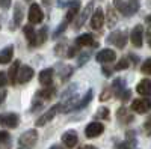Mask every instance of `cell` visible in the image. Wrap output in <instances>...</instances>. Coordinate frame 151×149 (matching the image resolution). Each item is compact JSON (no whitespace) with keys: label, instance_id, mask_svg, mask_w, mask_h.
I'll return each instance as SVG.
<instances>
[{"label":"cell","instance_id":"cell-27","mask_svg":"<svg viewBox=\"0 0 151 149\" xmlns=\"http://www.w3.org/2000/svg\"><path fill=\"white\" fill-rule=\"evenodd\" d=\"M122 86H124V80H121V78H116L115 81H113V84H112V91H113V93H116L118 96H121Z\"/></svg>","mask_w":151,"mask_h":149},{"label":"cell","instance_id":"cell-19","mask_svg":"<svg viewBox=\"0 0 151 149\" xmlns=\"http://www.w3.org/2000/svg\"><path fill=\"white\" fill-rule=\"evenodd\" d=\"M137 93L142 95V96H151V81L144 78L137 83V88H136Z\"/></svg>","mask_w":151,"mask_h":149},{"label":"cell","instance_id":"cell-14","mask_svg":"<svg viewBox=\"0 0 151 149\" xmlns=\"http://www.w3.org/2000/svg\"><path fill=\"white\" fill-rule=\"evenodd\" d=\"M77 142H79V137H77V133H76L74 130L67 131V133H64V135H62V143H64L67 148L76 146Z\"/></svg>","mask_w":151,"mask_h":149},{"label":"cell","instance_id":"cell-9","mask_svg":"<svg viewBox=\"0 0 151 149\" xmlns=\"http://www.w3.org/2000/svg\"><path fill=\"white\" fill-rule=\"evenodd\" d=\"M130 39H132V44L134 47H142L144 44V26H141V24H137V26H134V29L132 30V35H130Z\"/></svg>","mask_w":151,"mask_h":149},{"label":"cell","instance_id":"cell-44","mask_svg":"<svg viewBox=\"0 0 151 149\" xmlns=\"http://www.w3.org/2000/svg\"><path fill=\"white\" fill-rule=\"evenodd\" d=\"M79 149H97L95 146H92V145H83L82 148H79Z\"/></svg>","mask_w":151,"mask_h":149},{"label":"cell","instance_id":"cell-17","mask_svg":"<svg viewBox=\"0 0 151 149\" xmlns=\"http://www.w3.org/2000/svg\"><path fill=\"white\" fill-rule=\"evenodd\" d=\"M20 60H15V62H12L11 63V68L8 71V76H9V81L11 84H15L17 83V78H18V74H20Z\"/></svg>","mask_w":151,"mask_h":149},{"label":"cell","instance_id":"cell-10","mask_svg":"<svg viewBox=\"0 0 151 149\" xmlns=\"http://www.w3.org/2000/svg\"><path fill=\"white\" fill-rule=\"evenodd\" d=\"M95 59H97V62H101V63H110V62L116 60V53L113 51V50H110V48H106V50L98 51Z\"/></svg>","mask_w":151,"mask_h":149},{"label":"cell","instance_id":"cell-30","mask_svg":"<svg viewBox=\"0 0 151 149\" xmlns=\"http://www.w3.org/2000/svg\"><path fill=\"white\" fill-rule=\"evenodd\" d=\"M141 69H142L144 74H148V76H151V57H148V59L144 62L142 66H141Z\"/></svg>","mask_w":151,"mask_h":149},{"label":"cell","instance_id":"cell-11","mask_svg":"<svg viewBox=\"0 0 151 149\" xmlns=\"http://www.w3.org/2000/svg\"><path fill=\"white\" fill-rule=\"evenodd\" d=\"M92 8H94V3H92V2H89V3L86 5V8L83 9V12H82V14L79 15V18L76 20V23H74V29H76V30H79V29L83 26V24H85V21L88 20V17L91 15Z\"/></svg>","mask_w":151,"mask_h":149},{"label":"cell","instance_id":"cell-6","mask_svg":"<svg viewBox=\"0 0 151 149\" xmlns=\"http://www.w3.org/2000/svg\"><path fill=\"white\" fill-rule=\"evenodd\" d=\"M151 108V101L148 98H136L132 103V110L136 113H147Z\"/></svg>","mask_w":151,"mask_h":149},{"label":"cell","instance_id":"cell-42","mask_svg":"<svg viewBox=\"0 0 151 149\" xmlns=\"http://www.w3.org/2000/svg\"><path fill=\"white\" fill-rule=\"evenodd\" d=\"M0 78H2V86H6V74L5 72L0 74Z\"/></svg>","mask_w":151,"mask_h":149},{"label":"cell","instance_id":"cell-45","mask_svg":"<svg viewBox=\"0 0 151 149\" xmlns=\"http://www.w3.org/2000/svg\"><path fill=\"white\" fill-rule=\"evenodd\" d=\"M5 98H6V91H5V89H2V103L5 101Z\"/></svg>","mask_w":151,"mask_h":149},{"label":"cell","instance_id":"cell-7","mask_svg":"<svg viewBox=\"0 0 151 149\" xmlns=\"http://www.w3.org/2000/svg\"><path fill=\"white\" fill-rule=\"evenodd\" d=\"M104 24V14H103V9L101 8H97L92 12V17H91V27L94 30H100Z\"/></svg>","mask_w":151,"mask_h":149},{"label":"cell","instance_id":"cell-23","mask_svg":"<svg viewBox=\"0 0 151 149\" xmlns=\"http://www.w3.org/2000/svg\"><path fill=\"white\" fill-rule=\"evenodd\" d=\"M55 93H56V89L53 88V86H47L45 89H42V91H40L36 93V98H44V99H50V98H53L55 96Z\"/></svg>","mask_w":151,"mask_h":149},{"label":"cell","instance_id":"cell-15","mask_svg":"<svg viewBox=\"0 0 151 149\" xmlns=\"http://www.w3.org/2000/svg\"><path fill=\"white\" fill-rule=\"evenodd\" d=\"M32 77H33V69H32L30 66H27V65H23V66L20 68V74H18L17 81L23 84V83L30 81V80H32Z\"/></svg>","mask_w":151,"mask_h":149},{"label":"cell","instance_id":"cell-35","mask_svg":"<svg viewBox=\"0 0 151 149\" xmlns=\"http://www.w3.org/2000/svg\"><path fill=\"white\" fill-rule=\"evenodd\" d=\"M0 134H2V145L6 148V145H8V142H11V137H9V134L6 133V131H2V133H0Z\"/></svg>","mask_w":151,"mask_h":149},{"label":"cell","instance_id":"cell-13","mask_svg":"<svg viewBox=\"0 0 151 149\" xmlns=\"http://www.w3.org/2000/svg\"><path fill=\"white\" fill-rule=\"evenodd\" d=\"M21 23H23V5L18 2V3H15V6H14V20H12L11 29L15 30L18 26H21Z\"/></svg>","mask_w":151,"mask_h":149},{"label":"cell","instance_id":"cell-28","mask_svg":"<svg viewBox=\"0 0 151 149\" xmlns=\"http://www.w3.org/2000/svg\"><path fill=\"white\" fill-rule=\"evenodd\" d=\"M59 74H60V80H64V81H65L67 78H70V77H71V74H73V68H71V66H64Z\"/></svg>","mask_w":151,"mask_h":149},{"label":"cell","instance_id":"cell-31","mask_svg":"<svg viewBox=\"0 0 151 149\" xmlns=\"http://www.w3.org/2000/svg\"><path fill=\"white\" fill-rule=\"evenodd\" d=\"M97 118H101V119H109V108L106 107H100L97 111Z\"/></svg>","mask_w":151,"mask_h":149},{"label":"cell","instance_id":"cell-24","mask_svg":"<svg viewBox=\"0 0 151 149\" xmlns=\"http://www.w3.org/2000/svg\"><path fill=\"white\" fill-rule=\"evenodd\" d=\"M45 39H47V27H42V29H40V30L36 32V36H35V41H33L32 47H35V45H41Z\"/></svg>","mask_w":151,"mask_h":149},{"label":"cell","instance_id":"cell-29","mask_svg":"<svg viewBox=\"0 0 151 149\" xmlns=\"http://www.w3.org/2000/svg\"><path fill=\"white\" fill-rule=\"evenodd\" d=\"M91 98H92V91H88V93L85 95V98H82L80 101H79V104H77V108H82V107H85L88 103L91 101Z\"/></svg>","mask_w":151,"mask_h":149},{"label":"cell","instance_id":"cell-37","mask_svg":"<svg viewBox=\"0 0 151 149\" xmlns=\"http://www.w3.org/2000/svg\"><path fill=\"white\" fill-rule=\"evenodd\" d=\"M89 56H91V53H85V54H82V56L79 57V66H82L83 63H86V60L89 59Z\"/></svg>","mask_w":151,"mask_h":149},{"label":"cell","instance_id":"cell-40","mask_svg":"<svg viewBox=\"0 0 151 149\" xmlns=\"http://www.w3.org/2000/svg\"><path fill=\"white\" fill-rule=\"evenodd\" d=\"M11 6V0H2V8L3 9H8Z\"/></svg>","mask_w":151,"mask_h":149},{"label":"cell","instance_id":"cell-36","mask_svg":"<svg viewBox=\"0 0 151 149\" xmlns=\"http://www.w3.org/2000/svg\"><path fill=\"white\" fill-rule=\"evenodd\" d=\"M67 23H68V21L65 20L64 23H62V24H60V27H58V29H56V32H55V38H56V36H58V35H60L62 32H64V30L67 29Z\"/></svg>","mask_w":151,"mask_h":149},{"label":"cell","instance_id":"cell-39","mask_svg":"<svg viewBox=\"0 0 151 149\" xmlns=\"http://www.w3.org/2000/svg\"><path fill=\"white\" fill-rule=\"evenodd\" d=\"M119 98L122 99V101H127V99L130 98V92H129V91H125L124 93H121V96H119Z\"/></svg>","mask_w":151,"mask_h":149},{"label":"cell","instance_id":"cell-43","mask_svg":"<svg viewBox=\"0 0 151 149\" xmlns=\"http://www.w3.org/2000/svg\"><path fill=\"white\" fill-rule=\"evenodd\" d=\"M103 74H104L106 77H110V76H112V74H110V69H109V68H103Z\"/></svg>","mask_w":151,"mask_h":149},{"label":"cell","instance_id":"cell-1","mask_svg":"<svg viewBox=\"0 0 151 149\" xmlns=\"http://www.w3.org/2000/svg\"><path fill=\"white\" fill-rule=\"evenodd\" d=\"M113 6H115V9L119 12V14H122L124 17H130L133 14H136V11L139 9V3L136 2V0H113Z\"/></svg>","mask_w":151,"mask_h":149},{"label":"cell","instance_id":"cell-32","mask_svg":"<svg viewBox=\"0 0 151 149\" xmlns=\"http://www.w3.org/2000/svg\"><path fill=\"white\" fill-rule=\"evenodd\" d=\"M129 65H130V63H129L127 59H121L118 63L115 65V69H116V71H122V69H125V68H129Z\"/></svg>","mask_w":151,"mask_h":149},{"label":"cell","instance_id":"cell-4","mask_svg":"<svg viewBox=\"0 0 151 149\" xmlns=\"http://www.w3.org/2000/svg\"><path fill=\"white\" fill-rule=\"evenodd\" d=\"M29 21L30 24H40L44 18V14H42V9L38 3H32L30 8H29Z\"/></svg>","mask_w":151,"mask_h":149},{"label":"cell","instance_id":"cell-47","mask_svg":"<svg viewBox=\"0 0 151 149\" xmlns=\"http://www.w3.org/2000/svg\"><path fill=\"white\" fill-rule=\"evenodd\" d=\"M50 149H64V148H62V146H59V145H53V146L50 148Z\"/></svg>","mask_w":151,"mask_h":149},{"label":"cell","instance_id":"cell-22","mask_svg":"<svg viewBox=\"0 0 151 149\" xmlns=\"http://www.w3.org/2000/svg\"><path fill=\"white\" fill-rule=\"evenodd\" d=\"M116 118H118L119 122H122V123H129V122L133 120V115L130 113L127 108H124V107L118 108V111H116Z\"/></svg>","mask_w":151,"mask_h":149},{"label":"cell","instance_id":"cell-12","mask_svg":"<svg viewBox=\"0 0 151 149\" xmlns=\"http://www.w3.org/2000/svg\"><path fill=\"white\" fill-rule=\"evenodd\" d=\"M76 45L77 47H97L98 44L94 41V36L91 33H83L76 38Z\"/></svg>","mask_w":151,"mask_h":149},{"label":"cell","instance_id":"cell-41","mask_svg":"<svg viewBox=\"0 0 151 149\" xmlns=\"http://www.w3.org/2000/svg\"><path fill=\"white\" fill-rule=\"evenodd\" d=\"M116 149H129V142H124V143L118 145V148H116Z\"/></svg>","mask_w":151,"mask_h":149},{"label":"cell","instance_id":"cell-21","mask_svg":"<svg viewBox=\"0 0 151 149\" xmlns=\"http://www.w3.org/2000/svg\"><path fill=\"white\" fill-rule=\"evenodd\" d=\"M12 56H14V47L12 45H8L2 50V54H0V62L5 65V63H9L12 60Z\"/></svg>","mask_w":151,"mask_h":149},{"label":"cell","instance_id":"cell-26","mask_svg":"<svg viewBox=\"0 0 151 149\" xmlns=\"http://www.w3.org/2000/svg\"><path fill=\"white\" fill-rule=\"evenodd\" d=\"M116 14L112 6H107V27H113L116 24Z\"/></svg>","mask_w":151,"mask_h":149},{"label":"cell","instance_id":"cell-5","mask_svg":"<svg viewBox=\"0 0 151 149\" xmlns=\"http://www.w3.org/2000/svg\"><path fill=\"white\" fill-rule=\"evenodd\" d=\"M60 108H62V106H60V104H56V106H53L52 108H48L42 116L38 118V120H36V127H44L47 122H50V120H52V119L56 116L58 110H60Z\"/></svg>","mask_w":151,"mask_h":149},{"label":"cell","instance_id":"cell-3","mask_svg":"<svg viewBox=\"0 0 151 149\" xmlns=\"http://www.w3.org/2000/svg\"><path fill=\"white\" fill-rule=\"evenodd\" d=\"M38 140V133L36 130H27L26 133H23L18 139V143L20 146H26V148H30L32 145H35V142Z\"/></svg>","mask_w":151,"mask_h":149},{"label":"cell","instance_id":"cell-18","mask_svg":"<svg viewBox=\"0 0 151 149\" xmlns=\"http://www.w3.org/2000/svg\"><path fill=\"white\" fill-rule=\"evenodd\" d=\"M80 11V2L79 0H71L70 2V6H68V12H67V21H73L76 18V15L79 14Z\"/></svg>","mask_w":151,"mask_h":149},{"label":"cell","instance_id":"cell-46","mask_svg":"<svg viewBox=\"0 0 151 149\" xmlns=\"http://www.w3.org/2000/svg\"><path fill=\"white\" fill-rule=\"evenodd\" d=\"M148 42H150V47H151V27L148 29Z\"/></svg>","mask_w":151,"mask_h":149},{"label":"cell","instance_id":"cell-8","mask_svg":"<svg viewBox=\"0 0 151 149\" xmlns=\"http://www.w3.org/2000/svg\"><path fill=\"white\" fill-rule=\"evenodd\" d=\"M103 131H104L103 123H100V122H91L89 125L86 127L85 134H86L88 139H94V137H98L100 134H103Z\"/></svg>","mask_w":151,"mask_h":149},{"label":"cell","instance_id":"cell-2","mask_svg":"<svg viewBox=\"0 0 151 149\" xmlns=\"http://www.w3.org/2000/svg\"><path fill=\"white\" fill-rule=\"evenodd\" d=\"M107 42L113 44L118 48H124L125 44H127V33L122 32V30H116V32H112L107 36Z\"/></svg>","mask_w":151,"mask_h":149},{"label":"cell","instance_id":"cell-16","mask_svg":"<svg viewBox=\"0 0 151 149\" xmlns=\"http://www.w3.org/2000/svg\"><path fill=\"white\" fill-rule=\"evenodd\" d=\"M18 122H20V118L15 113H8V115L2 116V123L6 125V127H9V128H17Z\"/></svg>","mask_w":151,"mask_h":149},{"label":"cell","instance_id":"cell-34","mask_svg":"<svg viewBox=\"0 0 151 149\" xmlns=\"http://www.w3.org/2000/svg\"><path fill=\"white\" fill-rule=\"evenodd\" d=\"M112 93H113L112 88H110V89H106V91H103V93H101V95H100V99H101V101H107V99H110Z\"/></svg>","mask_w":151,"mask_h":149},{"label":"cell","instance_id":"cell-38","mask_svg":"<svg viewBox=\"0 0 151 149\" xmlns=\"http://www.w3.org/2000/svg\"><path fill=\"white\" fill-rule=\"evenodd\" d=\"M76 51H77V47H70L68 51H67V57H74Z\"/></svg>","mask_w":151,"mask_h":149},{"label":"cell","instance_id":"cell-33","mask_svg":"<svg viewBox=\"0 0 151 149\" xmlns=\"http://www.w3.org/2000/svg\"><path fill=\"white\" fill-rule=\"evenodd\" d=\"M144 131L147 135H151V115L148 116V119L144 122Z\"/></svg>","mask_w":151,"mask_h":149},{"label":"cell","instance_id":"cell-25","mask_svg":"<svg viewBox=\"0 0 151 149\" xmlns=\"http://www.w3.org/2000/svg\"><path fill=\"white\" fill-rule=\"evenodd\" d=\"M23 32H24V35H26L29 44L32 45L33 41H35V36H36V32H35L33 26H30V24H29V26H24V27H23Z\"/></svg>","mask_w":151,"mask_h":149},{"label":"cell","instance_id":"cell-20","mask_svg":"<svg viewBox=\"0 0 151 149\" xmlns=\"http://www.w3.org/2000/svg\"><path fill=\"white\" fill-rule=\"evenodd\" d=\"M52 80H53V69H52V68L42 69V71L40 72V83H41V84L50 86V84H52Z\"/></svg>","mask_w":151,"mask_h":149}]
</instances>
